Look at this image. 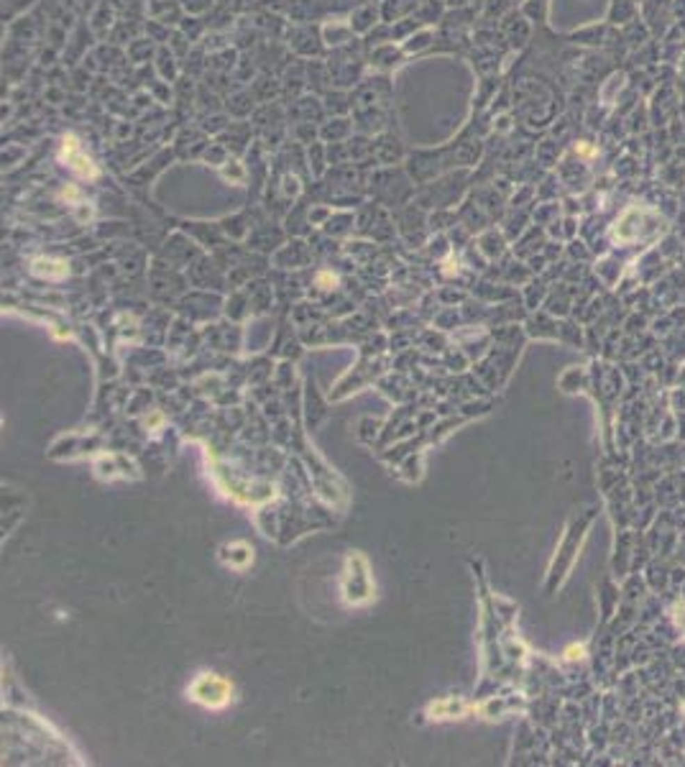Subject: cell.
Instances as JSON below:
<instances>
[{"mask_svg":"<svg viewBox=\"0 0 685 767\" xmlns=\"http://www.w3.org/2000/svg\"><path fill=\"white\" fill-rule=\"evenodd\" d=\"M346 599L350 604H363L371 599V578H369V568H366V560L361 555H353L348 560V573H346Z\"/></svg>","mask_w":685,"mask_h":767,"instance_id":"7a4b0ae2","label":"cell"},{"mask_svg":"<svg viewBox=\"0 0 685 767\" xmlns=\"http://www.w3.org/2000/svg\"><path fill=\"white\" fill-rule=\"evenodd\" d=\"M62 159H64V164L70 166L72 172H77L79 177H97V169H95L92 159L82 151V146L77 143L74 136H67V138H64Z\"/></svg>","mask_w":685,"mask_h":767,"instance_id":"3957f363","label":"cell"},{"mask_svg":"<svg viewBox=\"0 0 685 767\" xmlns=\"http://www.w3.org/2000/svg\"><path fill=\"white\" fill-rule=\"evenodd\" d=\"M460 709H463V704H458L456 698L433 704V713H437V719H448V716H453V711H460Z\"/></svg>","mask_w":685,"mask_h":767,"instance_id":"5b68a950","label":"cell"},{"mask_svg":"<svg viewBox=\"0 0 685 767\" xmlns=\"http://www.w3.org/2000/svg\"><path fill=\"white\" fill-rule=\"evenodd\" d=\"M187 693L195 704L218 711V709H225L233 701V683L218 675V672H200L198 678L192 680Z\"/></svg>","mask_w":685,"mask_h":767,"instance_id":"6da1fadb","label":"cell"},{"mask_svg":"<svg viewBox=\"0 0 685 767\" xmlns=\"http://www.w3.org/2000/svg\"><path fill=\"white\" fill-rule=\"evenodd\" d=\"M33 274L47 277V279H62V277H67V264L39 259V261H33Z\"/></svg>","mask_w":685,"mask_h":767,"instance_id":"277c9868","label":"cell"}]
</instances>
